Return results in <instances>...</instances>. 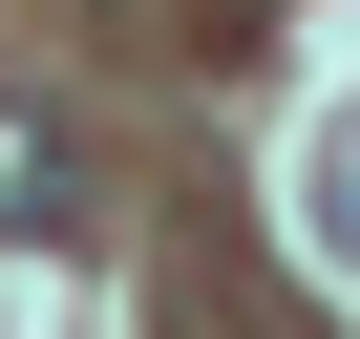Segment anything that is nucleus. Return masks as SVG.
I'll return each mask as SVG.
<instances>
[{"label": "nucleus", "instance_id": "obj_2", "mask_svg": "<svg viewBox=\"0 0 360 339\" xmlns=\"http://www.w3.org/2000/svg\"><path fill=\"white\" fill-rule=\"evenodd\" d=\"M339 212H360V127H339Z\"/></svg>", "mask_w": 360, "mask_h": 339}, {"label": "nucleus", "instance_id": "obj_1", "mask_svg": "<svg viewBox=\"0 0 360 339\" xmlns=\"http://www.w3.org/2000/svg\"><path fill=\"white\" fill-rule=\"evenodd\" d=\"M0 234H64V127L0 106Z\"/></svg>", "mask_w": 360, "mask_h": 339}]
</instances>
